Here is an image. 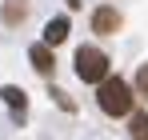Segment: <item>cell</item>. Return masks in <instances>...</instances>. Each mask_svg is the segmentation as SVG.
I'll return each mask as SVG.
<instances>
[{
	"instance_id": "1",
	"label": "cell",
	"mask_w": 148,
	"mask_h": 140,
	"mask_svg": "<svg viewBox=\"0 0 148 140\" xmlns=\"http://www.w3.org/2000/svg\"><path fill=\"white\" fill-rule=\"evenodd\" d=\"M96 104H100V112H108V116H128L132 112V88L124 84L120 76H108L100 84V92H96Z\"/></svg>"
},
{
	"instance_id": "2",
	"label": "cell",
	"mask_w": 148,
	"mask_h": 140,
	"mask_svg": "<svg viewBox=\"0 0 148 140\" xmlns=\"http://www.w3.org/2000/svg\"><path fill=\"white\" fill-rule=\"evenodd\" d=\"M76 76L84 84H104L112 72H108V56L100 48H76Z\"/></svg>"
},
{
	"instance_id": "4",
	"label": "cell",
	"mask_w": 148,
	"mask_h": 140,
	"mask_svg": "<svg viewBox=\"0 0 148 140\" xmlns=\"http://www.w3.org/2000/svg\"><path fill=\"white\" fill-rule=\"evenodd\" d=\"M28 60H32V68L40 72V76H48V72L56 68V56H52L48 44H32V48H28Z\"/></svg>"
},
{
	"instance_id": "3",
	"label": "cell",
	"mask_w": 148,
	"mask_h": 140,
	"mask_svg": "<svg viewBox=\"0 0 148 140\" xmlns=\"http://www.w3.org/2000/svg\"><path fill=\"white\" fill-rule=\"evenodd\" d=\"M116 28H120V12L112 4H100L96 12H92V32L96 36H116Z\"/></svg>"
},
{
	"instance_id": "9",
	"label": "cell",
	"mask_w": 148,
	"mask_h": 140,
	"mask_svg": "<svg viewBox=\"0 0 148 140\" xmlns=\"http://www.w3.org/2000/svg\"><path fill=\"white\" fill-rule=\"evenodd\" d=\"M136 84H140V92H148V64L136 72Z\"/></svg>"
},
{
	"instance_id": "8",
	"label": "cell",
	"mask_w": 148,
	"mask_h": 140,
	"mask_svg": "<svg viewBox=\"0 0 148 140\" xmlns=\"http://www.w3.org/2000/svg\"><path fill=\"white\" fill-rule=\"evenodd\" d=\"M132 140H148V112L132 116Z\"/></svg>"
},
{
	"instance_id": "6",
	"label": "cell",
	"mask_w": 148,
	"mask_h": 140,
	"mask_svg": "<svg viewBox=\"0 0 148 140\" xmlns=\"http://www.w3.org/2000/svg\"><path fill=\"white\" fill-rule=\"evenodd\" d=\"M0 96H4V104H8V108H12V116H16V120L24 116V108H28V100H24V92H20V88H16V84H8V88H4V92H0Z\"/></svg>"
},
{
	"instance_id": "7",
	"label": "cell",
	"mask_w": 148,
	"mask_h": 140,
	"mask_svg": "<svg viewBox=\"0 0 148 140\" xmlns=\"http://www.w3.org/2000/svg\"><path fill=\"white\" fill-rule=\"evenodd\" d=\"M24 16H28V4H24V0H8V4H4V20H8V24H20Z\"/></svg>"
},
{
	"instance_id": "5",
	"label": "cell",
	"mask_w": 148,
	"mask_h": 140,
	"mask_svg": "<svg viewBox=\"0 0 148 140\" xmlns=\"http://www.w3.org/2000/svg\"><path fill=\"white\" fill-rule=\"evenodd\" d=\"M64 36H68V16H56V20H48L44 24V44H60V40H64Z\"/></svg>"
}]
</instances>
